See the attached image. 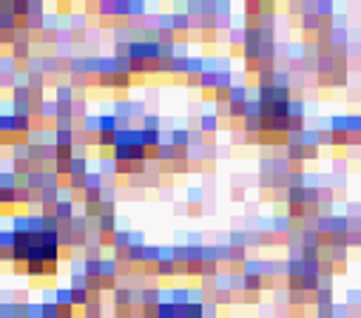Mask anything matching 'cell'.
Wrapping results in <instances>:
<instances>
[{"mask_svg":"<svg viewBox=\"0 0 361 318\" xmlns=\"http://www.w3.org/2000/svg\"><path fill=\"white\" fill-rule=\"evenodd\" d=\"M57 273H60V261L51 259H32L26 267V276H32V278H54Z\"/></svg>","mask_w":361,"mask_h":318,"instance_id":"6da1fadb","label":"cell"},{"mask_svg":"<svg viewBox=\"0 0 361 318\" xmlns=\"http://www.w3.org/2000/svg\"><path fill=\"white\" fill-rule=\"evenodd\" d=\"M74 204H77V202H71L68 196L54 204V216H57V222H60V225H68V222L74 219Z\"/></svg>","mask_w":361,"mask_h":318,"instance_id":"7a4b0ae2","label":"cell"},{"mask_svg":"<svg viewBox=\"0 0 361 318\" xmlns=\"http://www.w3.org/2000/svg\"><path fill=\"white\" fill-rule=\"evenodd\" d=\"M74 100H77V91L71 88L68 82H60V85L54 88V102L57 105H71Z\"/></svg>","mask_w":361,"mask_h":318,"instance_id":"3957f363","label":"cell"},{"mask_svg":"<svg viewBox=\"0 0 361 318\" xmlns=\"http://www.w3.org/2000/svg\"><path fill=\"white\" fill-rule=\"evenodd\" d=\"M168 142L174 148H191V131L188 128H174L168 136Z\"/></svg>","mask_w":361,"mask_h":318,"instance_id":"277c9868","label":"cell"},{"mask_svg":"<svg viewBox=\"0 0 361 318\" xmlns=\"http://www.w3.org/2000/svg\"><path fill=\"white\" fill-rule=\"evenodd\" d=\"M171 304H177V307H185L191 304V290H185V287H180V290H171Z\"/></svg>","mask_w":361,"mask_h":318,"instance_id":"5b68a950","label":"cell"},{"mask_svg":"<svg viewBox=\"0 0 361 318\" xmlns=\"http://www.w3.org/2000/svg\"><path fill=\"white\" fill-rule=\"evenodd\" d=\"M14 202H17V204H32V207H34V193H32V188H29V185H20V188L14 191Z\"/></svg>","mask_w":361,"mask_h":318,"instance_id":"8992f818","label":"cell"},{"mask_svg":"<svg viewBox=\"0 0 361 318\" xmlns=\"http://www.w3.org/2000/svg\"><path fill=\"white\" fill-rule=\"evenodd\" d=\"M211 250H214L216 264H230V244H216V247H211Z\"/></svg>","mask_w":361,"mask_h":318,"instance_id":"52a82bcc","label":"cell"},{"mask_svg":"<svg viewBox=\"0 0 361 318\" xmlns=\"http://www.w3.org/2000/svg\"><path fill=\"white\" fill-rule=\"evenodd\" d=\"M54 304L57 307H74L71 304V287H60L54 293Z\"/></svg>","mask_w":361,"mask_h":318,"instance_id":"ba28073f","label":"cell"},{"mask_svg":"<svg viewBox=\"0 0 361 318\" xmlns=\"http://www.w3.org/2000/svg\"><path fill=\"white\" fill-rule=\"evenodd\" d=\"M100 131H117V117L114 114H100Z\"/></svg>","mask_w":361,"mask_h":318,"instance_id":"9c48e42d","label":"cell"},{"mask_svg":"<svg viewBox=\"0 0 361 318\" xmlns=\"http://www.w3.org/2000/svg\"><path fill=\"white\" fill-rule=\"evenodd\" d=\"M159 114H145L142 117V131H159Z\"/></svg>","mask_w":361,"mask_h":318,"instance_id":"30bf717a","label":"cell"},{"mask_svg":"<svg viewBox=\"0 0 361 318\" xmlns=\"http://www.w3.org/2000/svg\"><path fill=\"white\" fill-rule=\"evenodd\" d=\"M250 97H248V88L245 85H233L230 88V102H248Z\"/></svg>","mask_w":361,"mask_h":318,"instance_id":"8fae6325","label":"cell"},{"mask_svg":"<svg viewBox=\"0 0 361 318\" xmlns=\"http://www.w3.org/2000/svg\"><path fill=\"white\" fill-rule=\"evenodd\" d=\"M205 318H219V307H216L211 298L205 301Z\"/></svg>","mask_w":361,"mask_h":318,"instance_id":"7c38bea8","label":"cell"},{"mask_svg":"<svg viewBox=\"0 0 361 318\" xmlns=\"http://www.w3.org/2000/svg\"><path fill=\"white\" fill-rule=\"evenodd\" d=\"M242 301H245V304H259L262 293H245V295H242Z\"/></svg>","mask_w":361,"mask_h":318,"instance_id":"4fadbf2b","label":"cell"},{"mask_svg":"<svg viewBox=\"0 0 361 318\" xmlns=\"http://www.w3.org/2000/svg\"><path fill=\"white\" fill-rule=\"evenodd\" d=\"M57 11H60V14L66 11V14H68V11H71V3H68V0H66V3H60V6H57Z\"/></svg>","mask_w":361,"mask_h":318,"instance_id":"5bb4252c","label":"cell"},{"mask_svg":"<svg viewBox=\"0 0 361 318\" xmlns=\"http://www.w3.org/2000/svg\"><path fill=\"white\" fill-rule=\"evenodd\" d=\"M230 196H233V199H245V191H242V188H233V193H230Z\"/></svg>","mask_w":361,"mask_h":318,"instance_id":"9a60e30c","label":"cell"}]
</instances>
